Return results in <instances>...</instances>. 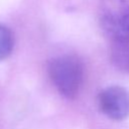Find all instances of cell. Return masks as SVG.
I'll list each match as a JSON object with an SVG mask.
<instances>
[{
    "instance_id": "cell-1",
    "label": "cell",
    "mask_w": 129,
    "mask_h": 129,
    "mask_svg": "<svg viewBox=\"0 0 129 129\" xmlns=\"http://www.w3.org/2000/svg\"><path fill=\"white\" fill-rule=\"evenodd\" d=\"M47 73L57 92L74 99L79 94L84 80V69L80 59L74 55H61L48 62Z\"/></svg>"
},
{
    "instance_id": "cell-4",
    "label": "cell",
    "mask_w": 129,
    "mask_h": 129,
    "mask_svg": "<svg viewBox=\"0 0 129 129\" xmlns=\"http://www.w3.org/2000/svg\"><path fill=\"white\" fill-rule=\"evenodd\" d=\"M110 58L118 70L129 74V31L110 39Z\"/></svg>"
},
{
    "instance_id": "cell-2",
    "label": "cell",
    "mask_w": 129,
    "mask_h": 129,
    "mask_svg": "<svg viewBox=\"0 0 129 129\" xmlns=\"http://www.w3.org/2000/svg\"><path fill=\"white\" fill-rule=\"evenodd\" d=\"M100 24L110 39L129 31V3L127 0H101Z\"/></svg>"
},
{
    "instance_id": "cell-3",
    "label": "cell",
    "mask_w": 129,
    "mask_h": 129,
    "mask_svg": "<svg viewBox=\"0 0 129 129\" xmlns=\"http://www.w3.org/2000/svg\"><path fill=\"white\" fill-rule=\"evenodd\" d=\"M98 106L109 119L125 120L129 117V91L121 86H109L99 93Z\"/></svg>"
},
{
    "instance_id": "cell-5",
    "label": "cell",
    "mask_w": 129,
    "mask_h": 129,
    "mask_svg": "<svg viewBox=\"0 0 129 129\" xmlns=\"http://www.w3.org/2000/svg\"><path fill=\"white\" fill-rule=\"evenodd\" d=\"M14 47L13 32L7 26L0 24V60L7 58Z\"/></svg>"
}]
</instances>
